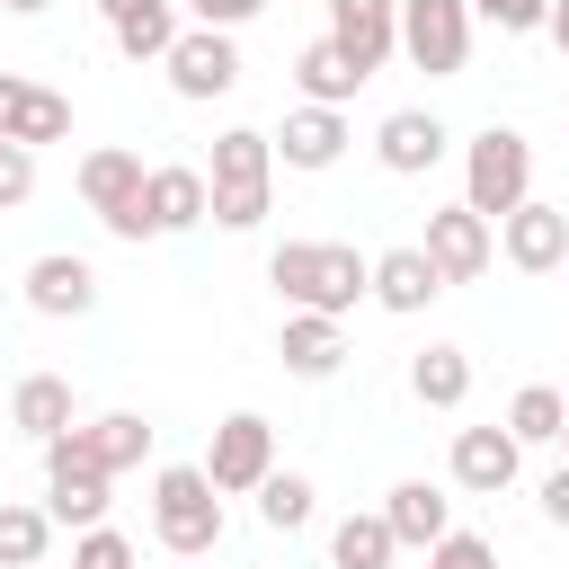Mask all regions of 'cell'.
I'll return each mask as SVG.
<instances>
[{
	"label": "cell",
	"mask_w": 569,
	"mask_h": 569,
	"mask_svg": "<svg viewBox=\"0 0 569 569\" xmlns=\"http://www.w3.org/2000/svg\"><path fill=\"white\" fill-rule=\"evenodd\" d=\"M151 533H160V551H178V560H204V551L222 542V489L204 480V462H169V471L151 480Z\"/></svg>",
	"instance_id": "cell-2"
},
{
	"label": "cell",
	"mask_w": 569,
	"mask_h": 569,
	"mask_svg": "<svg viewBox=\"0 0 569 569\" xmlns=\"http://www.w3.org/2000/svg\"><path fill=\"white\" fill-rule=\"evenodd\" d=\"M44 542H53V516H44V507L0 498V569H36V560H44Z\"/></svg>",
	"instance_id": "cell-29"
},
{
	"label": "cell",
	"mask_w": 569,
	"mask_h": 569,
	"mask_svg": "<svg viewBox=\"0 0 569 569\" xmlns=\"http://www.w3.org/2000/svg\"><path fill=\"white\" fill-rule=\"evenodd\" d=\"M187 9H196V27H222V36H231V27H249L267 0H187Z\"/></svg>",
	"instance_id": "cell-36"
},
{
	"label": "cell",
	"mask_w": 569,
	"mask_h": 569,
	"mask_svg": "<svg viewBox=\"0 0 569 569\" xmlns=\"http://www.w3.org/2000/svg\"><path fill=\"white\" fill-rule=\"evenodd\" d=\"M142 187H151V169L133 160V151H89L80 160V196H89V213L116 231V240H151V222H142Z\"/></svg>",
	"instance_id": "cell-5"
},
{
	"label": "cell",
	"mask_w": 569,
	"mask_h": 569,
	"mask_svg": "<svg viewBox=\"0 0 569 569\" xmlns=\"http://www.w3.org/2000/svg\"><path fill=\"white\" fill-rule=\"evenodd\" d=\"M427 569H498V551H489L480 533H445V542L427 551Z\"/></svg>",
	"instance_id": "cell-35"
},
{
	"label": "cell",
	"mask_w": 569,
	"mask_h": 569,
	"mask_svg": "<svg viewBox=\"0 0 569 569\" xmlns=\"http://www.w3.org/2000/svg\"><path fill=\"white\" fill-rule=\"evenodd\" d=\"M525 196H533V142L516 124H480L471 133V160H462V204L480 222H507Z\"/></svg>",
	"instance_id": "cell-3"
},
{
	"label": "cell",
	"mask_w": 569,
	"mask_h": 569,
	"mask_svg": "<svg viewBox=\"0 0 569 569\" xmlns=\"http://www.w3.org/2000/svg\"><path fill=\"white\" fill-rule=\"evenodd\" d=\"M400 53L427 80H453L471 62V0H400Z\"/></svg>",
	"instance_id": "cell-4"
},
{
	"label": "cell",
	"mask_w": 569,
	"mask_h": 569,
	"mask_svg": "<svg viewBox=\"0 0 569 569\" xmlns=\"http://www.w3.org/2000/svg\"><path fill=\"white\" fill-rule=\"evenodd\" d=\"M409 391H418L427 409H462V400H471V356H462V347H427V356L409 365Z\"/></svg>",
	"instance_id": "cell-26"
},
{
	"label": "cell",
	"mask_w": 569,
	"mask_h": 569,
	"mask_svg": "<svg viewBox=\"0 0 569 569\" xmlns=\"http://www.w3.org/2000/svg\"><path fill=\"white\" fill-rule=\"evenodd\" d=\"M276 151H284V169H338V151H347V116H338V107H293L284 133H276Z\"/></svg>",
	"instance_id": "cell-19"
},
{
	"label": "cell",
	"mask_w": 569,
	"mask_h": 569,
	"mask_svg": "<svg viewBox=\"0 0 569 569\" xmlns=\"http://www.w3.org/2000/svg\"><path fill=\"white\" fill-rule=\"evenodd\" d=\"M267 284H276L293 311L338 320V311H356V302L373 293V258H356L347 240H284V249L267 258Z\"/></svg>",
	"instance_id": "cell-1"
},
{
	"label": "cell",
	"mask_w": 569,
	"mask_h": 569,
	"mask_svg": "<svg viewBox=\"0 0 569 569\" xmlns=\"http://www.w3.org/2000/svg\"><path fill=\"white\" fill-rule=\"evenodd\" d=\"M560 427H569V400H560L551 382H525V391L507 400V436H516V445H560Z\"/></svg>",
	"instance_id": "cell-27"
},
{
	"label": "cell",
	"mask_w": 569,
	"mask_h": 569,
	"mask_svg": "<svg viewBox=\"0 0 569 569\" xmlns=\"http://www.w3.org/2000/svg\"><path fill=\"white\" fill-rule=\"evenodd\" d=\"M276 356H284V373H302V382H329V373L347 365V338H338V320H320V311H293V320H284V338H276Z\"/></svg>",
	"instance_id": "cell-21"
},
{
	"label": "cell",
	"mask_w": 569,
	"mask_h": 569,
	"mask_svg": "<svg viewBox=\"0 0 569 569\" xmlns=\"http://www.w3.org/2000/svg\"><path fill=\"white\" fill-rule=\"evenodd\" d=\"M436 293H445V276H436L427 249H382V258H373V302H382V311H427Z\"/></svg>",
	"instance_id": "cell-20"
},
{
	"label": "cell",
	"mask_w": 569,
	"mask_h": 569,
	"mask_svg": "<svg viewBox=\"0 0 569 569\" xmlns=\"http://www.w3.org/2000/svg\"><path fill=\"white\" fill-rule=\"evenodd\" d=\"M27 196H36V151L27 142H0V213L27 204Z\"/></svg>",
	"instance_id": "cell-34"
},
{
	"label": "cell",
	"mask_w": 569,
	"mask_h": 569,
	"mask_svg": "<svg viewBox=\"0 0 569 569\" xmlns=\"http://www.w3.org/2000/svg\"><path fill=\"white\" fill-rule=\"evenodd\" d=\"M9 418H18V436H36V445L71 436V382H62V373H27V382L9 391Z\"/></svg>",
	"instance_id": "cell-23"
},
{
	"label": "cell",
	"mask_w": 569,
	"mask_h": 569,
	"mask_svg": "<svg viewBox=\"0 0 569 569\" xmlns=\"http://www.w3.org/2000/svg\"><path fill=\"white\" fill-rule=\"evenodd\" d=\"M516 453H525V445H516L507 427H462V436H453V480H462L471 498H498V489L516 480Z\"/></svg>",
	"instance_id": "cell-17"
},
{
	"label": "cell",
	"mask_w": 569,
	"mask_h": 569,
	"mask_svg": "<svg viewBox=\"0 0 569 569\" xmlns=\"http://www.w3.org/2000/svg\"><path fill=\"white\" fill-rule=\"evenodd\" d=\"M98 18H107V36H116L133 62H169V44L187 36V27H178V0H98Z\"/></svg>",
	"instance_id": "cell-14"
},
{
	"label": "cell",
	"mask_w": 569,
	"mask_h": 569,
	"mask_svg": "<svg viewBox=\"0 0 569 569\" xmlns=\"http://www.w3.org/2000/svg\"><path fill=\"white\" fill-rule=\"evenodd\" d=\"M293 80H302V107H347V98L365 89V71H356L329 36H311V44L293 53Z\"/></svg>",
	"instance_id": "cell-22"
},
{
	"label": "cell",
	"mask_w": 569,
	"mask_h": 569,
	"mask_svg": "<svg viewBox=\"0 0 569 569\" xmlns=\"http://www.w3.org/2000/svg\"><path fill=\"white\" fill-rule=\"evenodd\" d=\"M373 151H382V169H391V178H418V169H436V160H445V124H436L427 107H400V116H382Z\"/></svg>",
	"instance_id": "cell-18"
},
{
	"label": "cell",
	"mask_w": 569,
	"mask_h": 569,
	"mask_svg": "<svg viewBox=\"0 0 569 569\" xmlns=\"http://www.w3.org/2000/svg\"><path fill=\"white\" fill-rule=\"evenodd\" d=\"M498 240H507V267H525V276L569 267V213H560V204H533V196H525V204L507 213Z\"/></svg>",
	"instance_id": "cell-12"
},
{
	"label": "cell",
	"mask_w": 569,
	"mask_h": 569,
	"mask_svg": "<svg viewBox=\"0 0 569 569\" xmlns=\"http://www.w3.org/2000/svg\"><path fill=\"white\" fill-rule=\"evenodd\" d=\"M329 44L373 80L400 53V0H329Z\"/></svg>",
	"instance_id": "cell-9"
},
{
	"label": "cell",
	"mask_w": 569,
	"mask_h": 569,
	"mask_svg": "<svg viewBox=\"0 0 569 569\" xmlns=\"http://www.w3.org/2000/svg\"><path fill=\"white\" fill-rule=\"evenodd\" d=\"M213 222L222 231H258L267 222V187H213Z\"/></svg>",
	"instance_id": "cell-33"
},
{
	"label": "cell",
	"mask_w": 569,
	"mask_h": 569,
	"mask_svg": "<svg viewBox=\"0 0 569 569\" xmlns=\"http://www.w3.org/2000/svg\"><path fill=\"white\" fill-rule=\"evenodd\" d=\"M258 525H267V533L311 525V480H302V471H267V489H258Z\"/></svg>",
	"instance_id": "cell-30"
},
{
	"label": "cell",
	"mask_w": 569,
	"mask_h": 569,
	"mask_svg": "<svg viewBox=\"0 0 569 569\" xmlns=\"http://www.w3.org/2000/svg\"><path fill=\"white\" fill-rule=\"evenodd\" d=\"M0 9H18V18H36V9H53V0H0Z\"/></svg>",
	"instance_id": "cell-39"
},
{
	"label": "cell",
	"mask_w": 569,
	"mask_h": 569,
	"mask_svg": "<svg viewBox=\"0 0 569 569\" xmlns=\"http://www.w3.org/2000/svg\"><path fill=\"white\" fill-rule=\"evenodd\" d=\"M560 445H569V427H560Z\"/></svg>",
	"instance_id": "cell-40"
},
{
	"label": "cell",
	"mask_w": 569,
	"mask_h": 569,
	"mask_svg": "<svg viewBox=\"0 0 569 569\" xmlns=\"http://www.w3.org/2000/svg\"><path fill=\"white\" fill-rule=\"evenodd\" d=\"M551 36H560V53H569V0H551Z\"/></svg>",
	"instance_id": "cell-38"
},
{
	"label": "cell",
	"mask_w": 569,
	"mask_h": 569,
	"mask_svg": "<svg viewBox=\"0 0 569 569\" xmlns=\"http://www.w3.org/2000/svg\"><path fill=\"white\" fill-rule=\"evenodd\" d=\"M27 302H36L44 320H80V311L98 302V267L71 258V249H44V258L27 267Z\"/></svg>",
	"instance_id": "cell-13"
},
{
	"label": "cell",
	"mask_w": 569,
	"mask_h": 569,
	"mask_svg": "<svg viewBox=\"0 0 569 569\" xmlns=\"http://www.w3.org/2000/svg\"><path fill=\"white\" fill-rule=\"evenodd\" d=\"M80 445H89V462L116 480V471H133V462L151 453V427H142L133 409H107V418H89V427H80Z\"/></svg>",
	"instance_id": "cell-25"
},
{
	"label": "cell",
	"mask_w": 569,
	"mask_h": 569,
	"mask_svg": "<svg viewBox=\"0 0 569 569\" xmlns=\"http://www.w3.org/2000/svg\"><path fill=\"white\" fill-rule=\"evenodd\" d=\"M418 249L436 258V276H445V284H480V276H489V258H498V240H489V222H480L471 204L427 213V240H418Z\"/></svg>",
	"instance_id": "cell-8"
},
{
	"label": "cell",
	"mask_w": 569,
	"mask_h": 569,
	"mask_svg": "<svg viewBox=\"0 0 569 569\" xmlns=\"http://www.w3.org/2000/svg\"><path fill=\"white\" fill-rule=\"evenodd\" d=\"M160 71H169V89H178V98H222V89L240 80V53H231V36H222V27H187V36L169 44V62H160Z\"/></svg>",
	"instance_id": "cell-10"
},
{
	"label": "cell",
	"mask_w": 569,
	"mask_h": 569,
	"mask_svg": "<svg viewBox=\"0 0 569 569\" xmlns=\"http://www.w3.org/2000/svg\"><path fill=\"white\" fill-rule=\"evenodd\" d=\"M44 516H53V525H80V533H89V525H107V471L89 462L80 427L44 445Z\"/></svg>",
	"instance_id": "cell-6"
},
{
	"label": "cell",
	"mask_w": 569,
	"mask_h": 569,
	"mask_svg": "<svg viewBox=\"0 0 569 569\" xmlns=\"http://www.w3.org/2000/svg\"><path fill=\"white\" fill-rule=\"evenodd\" d=\"M382 525L400 533V551H436V542L453 533V498H445L436 480H400V489L382 498Z\"/></svg>",
	"instance_id": "cell-16"
},
{
	"label": "cell",
	"mask_w": 569,
	"mask_h": 569,
	"mask_svg": "<svg viewBox=\"0 0 569 569\" xmlns=\"http://www.w3.org/2000/svg\"><path fill=\"white\" fill-rule=\"evenodd\" d=\"M471 18H489L498 36H533L551 27V0H471Z\"/></svg>",
	"instance_id": "cell-32"
},
{
	"label": "cell",
	"mask_w": 569,
	"mask_h": 569,
	"mask_svg": "<svg viewBox=\"0 0 569 569\" xmlns=\"http://www.w3.org/2000/svg\"><path fill=\"white\" fill-rule=\"evenodd\" d=\"M71 569H133V542H124L116 525H89V533L71 542Z\"/></svg>",
	"instance_id": "cell-31"
},
{
	"label": "cell",
	"mask_w": 569,
	"mask_h": 569,
	"mask_svg": "<svg viewBox=\"0 0 569 569\" xmlns=\"http://www.w3.org/2000/svg\"><path fill=\"white\" fill-rule=\"evenodd\" d=\"M267 471H276V427H267L258 409L222 418V427H213V453H204V480H213L222 498H258Z\"/></svg>",
	"instance_id": "cell-7"
},
{
	"label": "cell",
	"mask_w": 569,
	"mask_h": 569,
	"mask_svg": "<svg viewBox=\"0 0 569 569\" xmlns=\"http://www.w3.org/2000/svg\"><path fill=\"white\" fill-rule=\"evenodd\" d=\"M62 133H71V98H62V89H36V80H18V71H0V142L44 151V142H62Z\"/></svg>",
	"instance_id": "cell-11"
},
{
	"label": "cell",
	"mask_w": 569,
	"mask_h": 569,
	"mask_svg": "<svg viewBox=\"0 0 569 569\" xmlns=\"http://www.w3.org/2000/svg\"><path fill=\"white\" fill-rule=\"evenodd\" d=\"M204 213H213V178L204 169H178V160L151 169V187H142V222L151 231H196Z\"/></svg>",
	"instance_id": "cell-15"
},
{
	"label": "cell",
	"mask_w": 569,
	"mask_h": 569,
	"mask_svg": "<svg viewBox=\"0 0 569 569\" xmlns=\"http://www.w3.org/2000/svg\"><path fill=\"white\" fill-rule=\"evenodd\" d=\"M542 516H551V525H569V462L542 480Z\"/></svg>",
	"instance_id": "cell-37"
},
{
	"label": "cell",
	"mask_w": 569,
	"mask_h": 569,
	"mask_svg": "<svg viewBox=\"0 0 569 569\" xmlns=\"http://www.w3.org/2000/svg\"><path fill=\"white\" fill-rule=\"evenodd\" d=\"M267 178H276V133H258V124L213 133V187H267Z\"/></svg>",
	"instance_id": "cell-24"
},
{
	"label": "cell",
	"mask_w": 569,
	"mask_h": 569,
	"mask_svg": "<svg viewBox=\"0 0 569 569\" xmlns=\"http://www.w3.org/2000/svg\"><path fill=\"white\" fill-rule=\"evenodd\" d=\"M391 551H400V533H391L382 516H347V525L329 533V560H338V569H391Z\"/></svg>",
	"instance_id": "cell-28"
}]
</instances>
